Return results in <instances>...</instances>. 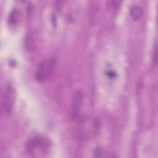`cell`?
Instances as JSON below:
<instances>
[{"instance_id":"6da1fadb","label":"cell","mask_w":158,"mask_h":158,"mask_svg":"<svg viewBox=\"0 0 158 158\" xmlns=\"http://www.w3.org/2000/svg\"><path fill=\"white\" fill-rule=\"evenodd\" d=\"M56 65L55 58H49L41 61L38 65L35 72V79L39 83L48 80L52 75Z\"/></svg>"},{"instance_id":"7a4b0ae2","label":"cell","mask_w":158,"mask_h":158,"mask_svg":"<svg viewBox=\"0 0 158 158\" xmlns=\"http://www.w3.org/2000/svg\"><path fill=\"white\" fill-rule=\"evenodd\" d=\"M49 147V141L41 136H36L31 138L27 144V152L33 156H40V154L44 155Z\"/></svg>"},{"instance_id":"3957f363","label":"cell","mask_w":158,"mask_h":158,"mask_svg":"<svg viewBox=\"0 0 158 158\" xmlns=\"http://www.w3.org/2000/svg\"><path fill=\"white\" fill-rule=\"evenodd\" d=\"M14 101V91L10 85H7L1 96V107L6 114L11 113Z\"/></svg>"},{"instance_id":"277c9868","label":"cell","mask_w":158,"mask_h":158,"mask_svg":"<svg viewBox=\"0 0 158 158\" xmlns=\"http://www.w3.org/2000/svg\"><path fill=\"white\" fill-rule=\"evenodd\" d=\"M83 100V93L81 89L77 90L72 98V114L74 117L78 115Z\"/></svg>"},{"instance_id":"5b68a950","label":"cell","mask_w":158,"mask_h":158,"mask_svg":"<svg viewBox=\"0 0 158 158\" xmlns=\"http://www.w3.org/2000/svg\"><path fill=\"white\" fill-rule=\"evenodd\" d=\"M143 14L144 12L143 9L138 5H134L130 8V15L132 19L135 21L141 20L143 17Z\"/></svg>"},{"instance_id":"8992f818","label":"cell","mask_w":158,"mask_h":158,"mask_svg":"<svg viewBox=\"0 0 158 158\" xmlns=\"http://www.w3.org/2000/svg\"><path fill=\"white\" fill-rule=\"evenodd\" d=\"M20 19V12L17 9L13 10L9 16V22L10 24L15 25L17 24Z\"/></svg>"},{"instance_id":"52a82bcc","label":"cell","mask_w":158,"mask_h":158,"mask_svg":"<svg viewBox=\"0 0 158 158\" xmlns=\"http://www.w3.org/2000/svg\"><path fill=\"white\" fill-rule=\"evenodd\" d=\"M157 43L156 41L154 44V48L153 49V54H152V65H156L157 64Z\"/></svg>"}]
</instances>
